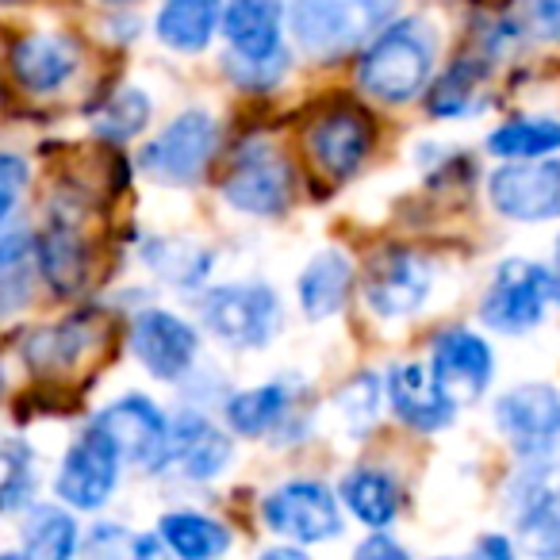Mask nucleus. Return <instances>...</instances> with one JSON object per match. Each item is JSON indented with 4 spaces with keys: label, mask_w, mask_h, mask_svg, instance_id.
<instances>
[{
    "label": "nucleus",
    "mask_w": 560,
    "mask_h": 560,
    "mask_svg": "<svg viewBox=\"0 0 560 560\" xmlns=\"http://www.w3.org/2000/svg\"><path fill=\"white\" fill-rule=\"evenodd\" d=\"M438 58V35L427 20H396L384 24L373 39L365 43L358 81L373 101L384 104H407L427 93L434 78Z\"/></svg>",
    "instance_id": "nucleus-1"
},
{
    "label": "nucleus",
    "mask_w": 560,
    "mask_h": 560,
    "mask_svg": "<svg viewBox=\"0 0 560 560\" xmlns=\"http://www.w3.org/2000/svg\"><path fill=\"white\" fill-rule=\"evenodd\" d=\"M399 0H296L292 35L312 58H342L365 47L392 16Z\"/></svg>",
    "instance_id": "nucleus-2"
},
{
    "label": "nucleus",
    "mask_w": 560,
    "mask_h": 560,
    "mask_svg": "<svg viewBox=\"0 0 560 560\" xmlns=\"http://www.w3.org/2000/svg\"><path fill=\"white\" fill-rule=\"evenodd\" d=\"M200 319L231 350H265L280 330V296L261 284H219L200 296Z\"/></svg>",
    "instance_id": "nucleus-3"
},
{
    "label": "nucleus",
    "mask_w": 560,
    "mask_h": 560,
    "mask_svg": "<svg viewBox=\"0 0 560 560\" xmlns=\"http://www.w3.org/2000/svg\"><path fill=\"white\" fill-rule=\"evenodd\" d=\"M552 300L549 269L529 257H506L483 292L480 319L499 335H526L541 327L545 307Z\"/></svg>",
    "instance_id": "nucleus-4"
},
{
    "label": "nucleus",
    "mask_w": 560,
    "mask_h": 560,
    "mask_svg": "<svg viewBox=\"0 0 560 560\" xmlns=\"http://www.w3.org/2000/svg\"><path fill=\"white\" fill-rule=\"evenodd\" d=\"M223 200L246 215H280L292 203V165L272 142L249 139L234 150Z\"/></svg>",
    "instance_id": "nucleus-5"
},
{
    "label": "nucleus",
    "mask_w": 560,
    "mask_h": 560,
    "mask_svg": "<svg viewBox=\"0 0 560 560\" xmlns=\"http://www.w3.org/2000/svg\"><path fill=\"white\" fill-rule=\"evenodd\" d=\"M219 127L203 108H188L165 127L162 135L142 147L139 165L162 185H188L208 170L211 154H215Z\"/></svg>",
    "instance_id": "nucleus-6"
},
{
    "label": "nucleus",
    "mask_w": 560,
    "mask_h": 560,
    "mask_svg": "<svg viewBox=\"0 0 560 560\" xmlns=\"http://www.w3.org/2000/svg\"><path fill=\"white\" fill-rule=\"evenodd\" d=\"M491 208L514 223H549L560 219V158L534 162L518 158L514 165H499L488 177Z\"/></svg>",
    "instance_id": "nucleus-7"
},
{
    "label": "nucleus",
    "mask_w": 560,
    "mask_h": 560,
    "mask_svg": "<svg viewBox=\"0 0 560 560\" xmlns=\"http://www.w3.org/2000/svg\"><path fill=\"white\" fill-rule=\"evenodd\" d=\"M261 514L272 534L289 537V541H300V545L335 541V537L342 534L338 499H335V491L319 480L280 483V488L265 499Z\"/></svg>",
    "instance_id": "nucleus-8"
},
{
    "label": "nucleus",
    "mask_w": 560,
    "mask_h": 560,
    "mask_svg": "<svg viewBox=\"0 0 560 560\" xmlns=\"http://www.w3.org/2000/svg\"><path fill=\"white\" fill-rule=\"evenodd\" d=\"M434 289V265L415 249H384L369 261L365 304L376 319H411Z\"/></svg>",
    "instance_id": "nucleus-9"
},
{
    "label": "nucleus",
    "mask_w": 560,
    "mask_h": 560,
    "mask_svg": "<svg viewBox=\"0 0 560 560\" xmlns=\"http://www.w3.org/2000/svg\"><path fill=\"white\" fill-rule=\"evenodd\" d=\"M495 427L514 453L541 457L560 445V388L552 384H518L495 404Z\"/></svg>",
    "instance_id": "nucleus-10"
},
{
    "label": "nucleus",
    "mask_w": 560,
    "mask_h": 560,
    "mask_svg": "<svg viewBox=\"0 0 560 560\" xmlns=\"http://www.w3.org/2000/svg\"><path fill=\"white\" fill-rule=\"evenodd\" d=\"M119 465H124V457L112 445V438L93 427L62 457V468H58L55 480L58 499L70 503L73 511H101L119 483Z\"/></svg>",
    "instance_id": "nucleus-11"
},
{
    "label": "nucleus",
    "mask_w": 560,
    "mask_h": 560,
    "mask_svg": "<svg viewBox=\"0 0 560 560\" xmlns=\"http://www.w3.org/2000/svg\"><path fill=\"white\" fill-rule=\"evenodd\" d=\"M93 427L112 438V445H116L124 460L150 468V472H162L165 445H170V419H165L154 399L147 396L116 399V404H108L96 415Z\"/></svg>",
    "instance_id": "nucleus-12"
},
{
    "label": "nucleus",
    "mask_w": 560,
    "mask_h": 560,
    "mask_svg": "<svg viewBox=\"0 0 560 560\" xmlns=\"http://www.w3.org/2000/svg\"><path fill=\"white\" fill-rule=\"evenodd\" d=\"M430 373L445 388V396L457 407H468L488 392L491 376H495V358L491 346L480 335L465 327L442 330L430 350Z\"/></svg>",
    "instance_id": "nucleus-13"
},
{
    "label": "nucleus",
    "mask_w": 560,
    "mask_h": 560,
    "mask_svg": "<svg viewBox=\"0 0 560 560\" xmlns=\"http://www.w3.org/2000/svg\"><path fill=\"white\" fill-rule=\"evenodd\" d=\"M131 350L158 381H185L200 353V335L192 323L173 312H142L131 327Z\"/></svg>",
    "instance_id": "nucleus-14"
},
{
    "label": "nucleus",
    "mask_w": 560,
    "mask_h": 560,
    "mask_svg": "<svg viewBox=\"0 0 560 560\" xmlns=\"http://www.w3.org/2000/svg\"><path fill=\"white\" fill-rule=\"evenodd\" d=\"M307 150L319 170L346 180L365 165L369 150H373V124L361 108H330L307 131Z\"/></svg>",
    "instance_id": "nucleus-15"
},
{
    "label": "nucleus",
    "mask_w": 560,
    "mask_h": 560,
    "mask_svg": "<svg viewBox=\"0 0 560 560\" xmlns=\"http://www.w3.org/2000/svg\"><path fill=\"white\" fill-rule=\"evenodd\" d=\"M231 460V438L200 411H180L170 422V445H165L162 468H180L185 480H215Z\"/></svg>",
    "instance_id": "nucleus-16"
},
{
    "label": "nucleus",
    "mask_w": 560,
    "mask_h": 560,
    "mask_svg": "<svg viewBox=\"0 0 560 560\" xmlns=\"http://www.w3.org/2000/svg\"><path fill=\"white\" fill-rule=\"evenodd\" d=\"M219 27L231 58L265 62L284 55V0H226Z\"/></svg>",
    "instance_id": "nucleus-17"
},
{
    "label": "nucleus",
    "mask_w": 560,
    "mask_h": 560,
    "mask_svg": "<svg viewBox=\"0 0 560 560\" xmlns=\"http://www.w3.org/2000/svg\"><path fill=\"white\" fill-rule=\"evenodd\" d=\"M384 392H388V404L396 411V419L404 427L419 430V434H438L453 422L457 415V404L445 396V388L434 381L427 365H396L384 381Z\"/></svg>",
    "instance_id": "nucleus-18"
},
{
    "label": "nucleus",
    "mask_w": 560,
    "mask_h": 560,
    "mask_svg": "<svg viewBox=\"0 0 560 560\" xmlns=\"http://www.w3.org/2000/svg\"><path fill=\"white\" fill-rule=\"evenodd\" d=\"M81 50L66 35H27L12 47V78L27 89V93H58L66 81L78 73Z\"/></svg>",
    "instance_id": "nucleus-19"
},
{
    "label": "nucleus",
    "mask_w": 560,
    "mask_h": 560,
    "mask_svg": "<svg viewBox=\"0 0 560 560\" xmlns=\"http://www.w3.org/2000/svg\"><path fill=\"white\" fill-rule=\"evenodd\" d=\"M353 284V261L342 249H323L307 261V269L300 272V307L307 319H330L346 307Z\"/></svg>",
    "instance_id": "nucleus-20"
},
{
    "label": "nucleus",
    "mask_w": 560,
    "mask_h": 560,
    "mask_svg": "<svg viewBox=\"0 0 560 560\" xmlns=\"http://www.w3.org/2000/svg\"><path fill=\"white\" fill-rule=\"evenodd\" d=\"M292 407H296V388L289 381H269L257 388L234 392L223 404V419L238 438H261L289 419Z\"/></svg>",
    "instance_id": "nucleus-21"
},
{
    "label": "nucleus",
    "mask_w": 560,
    "mask_h": 560,
    "mask_svg": "<svg viewBox=\"0 0 560 560\" xmlns=\"http://www.w3.org/2000/svg\"><path fill=\"white\" fill-rule=\"evenodd\" d=\"M219 16H223V0H162L154 32L170 50L200 55L215 35Z\"/></svg>",
    "instance_id": "nucleus-22"
},
{
    "label": "nucleus",
    "mask_w": 560,
    "mask_h": 560,
    "mask_svg": "<svg viewBox=\"0 0 560 560\" xmlns=\"http://www.w3.org/2000/svg\"><path fill=\"white\" fill-rule=\"evenodd\" d=\"M338 495L350 506L353 518L373 529L392 526V518L399 514V488L381 468L361 465V468H353V472H346L342 483H338Z\"/></svg>",
    "instance_id": "nucleus-23"
},
{
    "label": "nucleus",
    "mask_w": 560,
    "mask_h": 560,
    "mask_svg": "<svg viewBox=\"0 0 560 560\" xmlns=\"http://www.w3.org/2000/svg\"><path fill=\"white\" fill-rule=\"evenodd\" d=\"M158 537L185 560H208L231 549V529L200 511H170L158 522Z\"/></svg>",
    "instance_id": "nucleus-24"
},
{
    "label": "nucleus",
    "mask_w": 560,
    "mask_h": 560,
    "mask_svg": "<svg viewBox=\"0 0 560 560\" xmlns=\"http://www.w3.org/2000/svg\"><path fill=\"white\" fill-rule=\"evenodd\" d=\"M488 150L503 162H518V158H545L560 150V119L545 116H522L506 119L488 135Z\"/></svg>",
    "instance_id": "nucleus-25"
},
{
    "label": "nucleus",
    "mask_w": 560,
    "mask_h": 560,
    "mask_svg": "<svg viewBox=\"0 0 560 560\" xmlns=\"http://www.w3.org/2000/svg\"><path fill=\"white\" fill-rule=\"evenodd\" d=\"M39 265H43V277L50 280V289L70 296L85 284V272H89V254L81 246V238L66 226H55L47 238L39 242Z\"/></svg>",
    "instance_id": "nucleus-26"
},
{
    "label": "nucleus",
    "mask_w": 560,
    "mask_h": 560,
    "mask_svg": "<svg viewBox=\"0 0 560 560\" xmlns=\"http://www.w3.org/2000/svg\"><path fill=\"white\" fill-rule=\"evenodd\" d=\"M514 529L518 541L537 557H560V495L514 499Z\"/></svg>",
    "instance_id": "nucleus-27"
},
{
    "label": "nucleus",
    "mask_w": 560,
    "mask_h": 560,
    "mask_svg": "<svg viewBox=\"0 0 560 560\" xmlns=\"http://www.w3.org/2000/svg\"><path fill=\"white\" fill-rule=\"evenodd\" d=\"M78 549V522L62 506H35L24 522V552L39 560H66Z\"/></svg>",
    "instance_id": "nucleus-28"
},
{
    "label": "nucleus",
    "mask_w": 560,
    "mask_h": 560,
    "mask_svg": "<svg viewBox=\"0 0 560 560\" xmlns=\"http://www.w3.org/2000/svg\"><path fill=\"white\" fill-rule=\"evenodd\" d=\"M480 85H483V70L468 58L453 62L442 78L430 85L427 101H430V116L438 119H460L472 116L476 101H480Z\"/></svg>",
    "instance_id": "nucleus-29"
},
{
    "label": "nucleus",
    "mask_w": 560,
    "mask_h": 560,
    "mask_svg": "<svg viewBox=\"0 0 560 560\" xmlns=\"http://www.w3.org/2000/svg\"><path fill=\"white\" fill-rule=\"evenodd\" d=\"M35 495V457L16 438H0V514L27 506Z\"/></svg>",
    "instance_id": "nucleus-30"
},
{
    "label": "nucleus",
    "mask_w": 560,
    "mask_h": 560,
    "mask_svg": "<svg viewBox=\"0 0 560 560\" xmlns=\"http://www.w3.org/2000/svg\"><path fill=\"white\" fill-rule=\"evenodd\" d=\"M150 124V101L142 89H119L112 101H104V108L93 116L96 135L112 142H127Z\"/></svg>",
    "instance_id": "nucleus-31"
},
{
    "label": "nucleus",
    "mask_w": 560,
    "mask_h": 560,
    "mask_svg": "<svg viewBox=\"0 0 560 560\" xmlns=\"http://www.w3.org/2000/svg\"><path fill=\"white\" fill-rule=\"evenodd\" d=\"M89 346V335L81 323H62V327L39 330L27 346V358L39 369H66L81 358V350Z\"/></svg>",
    "instance_id": "nucleus-32"
},
{
    "label": "nucleus",
    "mask_w": 560,
    "mask_h": 560,
    "mask_svg": "<svg viewBox=\"0 0 560 560\" xmlns=\"http://www.w3.org/2000/svg\"><path fill=\"white\" fill-rule=\"evenodd\" d=\"M338 411L350 430H369L381 415V381L373 373H358L338 392Z\"/></svg>",
    "instance_id": "nucleus-33"
},
{
    "label": "nucleus",
    "mask_w": 560,
    "mask_h": 560,
    "mask_svg": "<svg viewBox=\"0 0 560 560\" xmlns=\"http://www.w3.org/2000/svg\"><path fill=\"white\" fill-rule=\"evenodd\" d=\"M289 70V50L277 58H265V62H242V58H226V73H231L234 85L249 89V93H265L272 89Z\"/></svg>",
    "instance_id": "nucleus-34"
},
{
    "label": "nucleus",
    "mask_w": 560,
    "mask_h": 560,
    "mask_svg": "<svg viewBox=\"0 0 560 560\" xmlns=\"http://www.w3.org/2000/svg\"><path fill=\"white\" fill-rule=\"evenodd\" d=\"M32 180V170L20 154H0V223L16 211V203L24 200V188Z\"/></svg>",
    "instance_id": "nucleus-35"
},
{
    "label": "nucleus",
    "mask_w": 560,
    "mask_h": 560,
    "mask_svg": "<svg viewBox=\"0 0 560 560\" xmlns=\"http://www.w3.org/2000/svg\"><path fill=\"white\" fill-rule=\"evenodd\" d=\"M529 24L541 39L560 43V0H529Z\"/></svg>",
    "instance_id": "nucleus-36"
},
{
    "label": "nucleus",
    "mask_w": 560,
    "mask_h": 560,
    "mask_svg": "<svg viewBox=\"0 0 560 560\" xmlns=\"http://www.w3.org/2000/svg\"><path fill=\"white\" fill-rule=\"evenodd\" d=\"M358 557L361 560H404L407 549L396 537H388V529H373V534L358 545Z\"/></svg>",
    "instance_id": "nucleus-37"
},
{
    "label": "nucleus",
    "mask_w": 560,
    "mask_h": 560,
    "mask_svg": "<svg viewBox=\"0 0 560 560\" xmlns=\"http://www.w3.org/2000/svg\"><path fill=\"white\" fill-rule=\"evenodd\" d=\"M27 254V238L24 234H4L0 238V269H12V265H20Z\"/></svg>",
    "instance_id": "nucleus-38"
},
{
    "label": "nucleus",
    "mask_w": 560,
    "mask_h": 560,
    "mask_svg": "<svg viewBox=\"0 0 560 560\" xmlns=\"http://www.w3.org/2000/svg\"><path fill=\"white\" fill-rule=\"evenodd\" d=\"M476 552H483V557H499V560H506L514 552V545L506 541L503 534H488L480 545H476Z\"/></svg>",
    "instance_id": "nucleus-39"
},
{
    "label": "nucleus",
    "mask_w": 560,
    "mask_h": 560,
    "mask_svg": "<svg viewBox=\"0 0 560 560\" xmlns=\"http://www.w3.org/2000/svg\"><path fill=\"white\" fill-rule=\"evenodd\" d=\"M549 284H552V300L560 304V238L552 246V265H549Z\"/></svg>",
    "instance_id": "nucleus-40"
},
{
    "label": "nucleus",
    "mask_w": 560,
    "mask_h": 560,
    "mask_svg": "<svg viewBox=\"0 0 560 560\" xmlns=\"http://www.w3.org/2000/svg\"><path fill=\"white\" fill-rule=\"evenodd\" d=\"M131 549H135V552H142V557H154V552H158V541H154V537H139V541H131Z\"/></svg>",
    "instance_id": "nucleus-41"
},
{
    "label": "nucleus",
    "mask_w": 560,
    "mask_h": 560,
    "mask_svg": "<svg viewBox=\"0 0 560 560\" xmlns=\"http://www.w3.org/2000/svg\"><path fill=\"white\" fill-rule=\"evenodd\" d=\"M16 4H27V0H0V9H16Z\"/></svg>",
    "instance_id": "nucleus-42"
},
{
    "label": "nucleus",
    "mask_w": 560,
    "mask_h": 560,
    "mask_svg": "<svg viewBox=\"0 0 560 560\" xmlns=\"http://www.w3.org/2000/svg\"><path fill=\"white\" fill-rule=\"evenodd\" d=\"M0 396H4V369H0Z\"/></svg>",
    "instance_id": "nucleus-43"
},
{
    "label": "nucleus",
    "mask_w": 560,
    "mask_h": 560,
    "mask_svg": "<svg viewBox=\"0 0 560 560\" xmlns=\"http://www.w3.org/2000/svg\"><path fill=\"white\" fill-rule=\"evenodd\" d=\"M104 4H131V0H104Z\"/></svg>",
    "instance_id": "nucleus-44"
}]
</instances>
